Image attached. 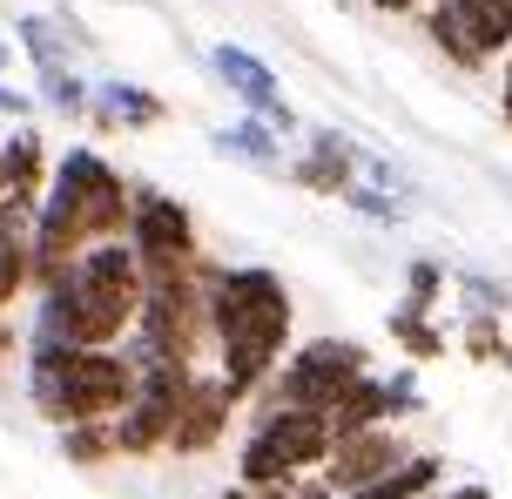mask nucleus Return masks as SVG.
Masks as SVG:
<instances>
[{"mask_svg": "<svg viewBox=\"0 0 512 499\" xmlns=\"http://www.w3.org/2000/svg\"><path fill=\"white\" fill-rule=\"evenodd\" d=\"M290 331H297V297L270 263L209 270V351L236 405H250L277 378V365L290 358Z\"/></svg>", "mask_w": 512, "mask_h": 499, "instance_id": "nucleus-1", "label": "nucleus"}, {"mask_svg": "<svg viewBox=\"0 0 512 499\" xmlns=\"http://www.w3.org/2000/svg\"><path fill=\"white\" fill-rule=\"evenodd\" d=\"M142 311V263L128 250V237L95 243L68 263V277H54L48 290H34V324L27 344L48 351H122Z\"/></svg>", "mask_w": 512, "mask_h": 499, "instance_id": "nucleus-2", "label": "nucleus"}, {"mask_svg": "<svg viewBox=\"0 0 512 499\" xmlns=\"http://www.w3.org/2000/svg\"><path fill=\"white\" fill-rule=\"evenodd\" d=\"M128 203H135V183L102 156V149H61L48 176V196L34 210V290H48L54 277H68V263L95 243L128 237Z\"/></svg>", "mask_w": 512, "mask_h": 499, "instance_id": "nucleus-3", "label": "nucleus"}, {"mask_svg": "<svg viewBox=\"0 0 512 499\" xmlns=\"http://www.w3.org/2000/svg\"><path fill=\"white\" fill-rule=\"evenodd\" d=\"M27 365V405L61 432V425H108L135 398V365L122 351H48L21 344Z\"/></svg>", "mask_w": 512, "mask_h": 499, "instance_id": "nucleus-4", "label": "nucleus"}, {"mask_svg": "<svg viewBox=\"0 0 512 499\" xmlns=\"http://www.w3.org/2000/svg\"><path fill=\"white\" fill-rule=\"evenodd\" d=\"M209 270H216V257L189 263V270H169V277H142V311H135V331L122 338L128 365H149V358L203 365V351H209Z\"/></svg>", "mask_w": 512, "mask_h": 499, "instance_id": "nucleus-5", "label": "nucleus"}, {"mask_svg": "<svg viewBox=\"0 0 512 499\" xmlns=\"http://www.w3.org/2000/svg\"><path fill=\"white\" fill-rule=\"evenodd\" d=\"M331 419L324 412H290V405H256L250 439L236 452V486H290V479L324 473L331 459Z\"/></svg>", "mask_w": 512, "mask_h": 499, "instance_id": "nucleus-6", "label": "nucleus"}, {"mask_svg": "<svg viewBox=\"0 0 512 499\" xmlns=\"http://www.w3.org/2000/svg\"><path fill=\"white\" fill-rule=\"evenodd\" d=\"M364 378H371V351L358 338H310V344H290V358L256 392V405H290V412H324L331 419Z\"/></svg>", "mask_w": 512, "mask_h": 499, "instance_id": "nucleus-7", "label": "nucleus"}, {"mask_svg": "<svg viewBox=\"0 0 512 499\" xmlns=\"http://www.w3.org/2000/svg\"><path fill=\"white\" fill-rule=\"evenodd\" d=\"M128 250H135V263H142V277H169V270L203 263L196 210H189L182 196H169V189L135 183V203H128Z\"/></svg>", "mask_w": 512, "mask_h": 499, "instance_id": "nucleus-8", "label": "nucleus"}, {"mask_svg": "<svg viewBox=\"0 0 512 499\" xmlns=\"http://www.w3.org/2000/svg\"><path fill=\"white\" fill-rule=\"evenodd\" d=\"M425 34H432V48L452 68L479 75L486 61L512 54V0H432L425 7Z\"/></svg>", "mask_w": 512, "mask_h": 499, "instance_id": "nucleus-9", "label": "nucleus"}, {"mask_svg": "<svg viewBox=\"0 0 512 499\" xmlns=\"http://www.w3.org/2000/svg\"><path fill=\"white\" fill-rule=\"evenodd\" d=\"M209 75L223 81V88L250 108L256 122H270V135H297V108L283 102V81L270 75V61H263V54L236 48V41H216V48H209Z\"/></svg>", "mask_w": 512, "mask_h": 499, "instance_id": "nucleus-10", "label": "nucleus"}, {"mask_svg": "<svg viewBox=\"0 0 512 499\" xmlns=\"http://www.w3.org/2000/svg\"><path fill=\"white\" fill-rule=\"evenodd\" d=\"M411 452H418V446H411L398 425H371V432H351V439H337L317 479H324V486L344 499V493H364V486H378L384 473H398Z\"/></svg>", "mask_w": 512, "mask_h": 499, "instance_id": "nucleus-11", "label": "nucleus"}, {"mask_svg": "<svg viewBox=\"0 0 512 499\" xmlns=\"http://www.w3.org/2000/svg\"><path fill=\"white\" fill-rule=\"evenodd\" d=\"M236 419V398L223 378H209V371H196V385L182 392L176 405V425H169V452L176 459H203V452L223 446V432H230Z\"/></svg>", "mask_w": 512, "mask_h": 499, "instance_id": "nucleus-12", "label": "nucleus"}, {"mask_svg": "<svg viewBox=\"0 0 512 499\" xmlns=\"http://www.w3.org/2000/svg\"><path fill=\"white\" fill-rule=\"evenodd\" d=\"M88 122H95V135H142V129H162L169 122V102L155 95V88H142V81H122L108 75L95 81V95H88Z\"/></svg>", "mask_w": 512, "mask_h": 499, "instance_id": "nucleus-13", "label": "nucleus"}, {"mask_svg": "<svg viewBox=\"0 0 512 499\" xmlns=\"http://www.w3.org/2000/svg\"><path fill=\"white\" fill-rule=\"evenodd\" d=\"M290 183L310 196H344L358 183V142L344 129H310V149L290 162Z\"/></svg>", "mask_w": 512, "mask_h": 499, "instance_id": "nucleus-14", "label": "nucleus"}, {"mask_svg": "<svg viewBox=\"0 0 512 499\" xmlns=\"http://www.w3.org/2000/svg\"><path fill=\"white\" fill-rule=\"evenodd\" d=\"M48 176H54V156H48V142H41V129H27V122H21V129L0 135V189H7L14 203L41 210Z\"/></svg>", "mask_w": 512, "mask_h": 499, "instance_id": "nucleus-15", "label": "nucleus"}, {"mask_svg": "<svg viewBox=\"0 0 512 499\" xmlns=\"http://www.w3.org/2000/svg\"><path fill=\"white\" fill-rule=\"evenodd\" d=\"M14 48L34 61V75H68L75 68V41H68V27L54 14H21L14 21Z\"/></svg>", "mask_w": 512, "mask_h": 499, "instance_id": "nucleus-16", "label": "nucleus"}, {"mask_svg": "<svg viewBox=\"0 0 512 499\" xmlns=\"http://www.w3.org/2000/svg\"><path fill=\"white\" fill-rule=\"evenodd\" d=\"M209 149L230 162H250V169H283V135H270V122H256V115H236L230 129H216Z\"/></svg>", "mask_w": 512, "mask_h": 499, "instance_id": "nucleus-17", "label": "nucleus"}, {"mask_svg": "<svg viewBox=\"0 0 512 499\" xmlns=\"http://www.w3.org/2000/svg\"><path fill=\"white\" fill-rule=\"evenodd\" d=\"M445 486V459L438 452H411L398 473H384L378 486H364V493H344V499H425Z\"/></svg>", "mask_w": 512, "mask_h": 499, "instance_id": "nucleus-18", "label": "nucleus"}, {"mask_svg": "<svg viewBox=\"0 0 512 499\" xmlns=\"http://www.w3.org/2000/svg\"><path fill=\"white\" fill-rule=\"evenodd\" d=\"M459 351L472 358V365H499V371H512V338H506V324H499V317H486V311H465V324H459Z\"/></svg>", "mask_w": 512, "mask_h": 499, "instance_id": "nucleus-19", "label": "nucleus"}, {"mask_svg": "<svg viewBox=\"0 0 512 499\" xmlns=\"http://www.w3.org/2000/svg\"><path fill=\"white\" fill-rule=\"evenodd\" d=\"M391 338L405 344L411 365H432V358H445V324H432L425 311H405V304H391Z\"/></svg>", "mask_w": 512, "mask_h": 499, "instance_id": "nucleus-20", "label": "nucleus"}, {"mask_svg": "<svg viewBox=\"0 0 512 499\" xmlns=\"http://www.w3.org/2000/svg\"><path fill=\"white\" fill-rule=\"evenodd\" d=\"M54 452H61L68 466H81V473H95V466L115 459V432H108V425H61V432H54Z\"/></svg>", "mask_w": 512, "mask_h": 499, "instance_id": "nucleus-21", "label": "nucleus"}, {"mask_svg": "<svg viewBox=\"0 0 512 499\" xmlns=\"http://www.w3.org/2000/svg\"><path fill=\"white\" fill-rule=\"evenodd\" d=\"M88 95H95V88H88L75 68H68V75H34V102L54 108L61 122H88Z\"/></svg>", "mask_w": 512, "mask_h": 499, "instance_id": "nucleus-22", "label": "nucleus"}, {"mask_svg": "<svg viewBox=\"0 0 512 499\" xmlns=\"http://www.w3.org/2000/svg\"><path fill=\"white\" fill-rule=\"evenodd\" d=\"M438 304H445V263L411 257L405 263V311H425V317H432Z\"/></svg>", "mask_w": 512, "mask_h": 499, "instance_id": "nucleus-23", "label": "nucleus"}, {"mask_svg": "<svg viewBox=\"0 0 512 499\" xmlns=\"http://www.w3.org/2000/svg\"><path fill=\"white\" fill-rule=\"evenodd\" d=\"M337 203H351L364 223H378V230H398L405 223V196H391V189H371V183H351Z\"/></svg>", "mask_w": 512, "mask_h": 499, "instance_id": "nucleus-24", "label": "nucleus"}, {"mask_svg": "<svg viewBox=\"0 0 512 499\" xmlns=\"http://www.w3.org/2000/svg\"><path fill=\"white\" fill-rule=\"evenodd\" d=\"M223 499H337V493L310 473V479H290V486H230Z\"/></svg>", "mask_w": 512, "mask_h": 499, "instance_id": "nucleus-25", "label": "nucleus"}, {"mask_svg": "<svg viewBox=\"0 0 512 499\" xmlns=\"http://www.w3.org/2000/svg\"><path fill=\"white\" fill-rule=\"evenodd\" d=\"M34 95H27V88H14V81H0V122H14V129H21V122H34Z\"/></svg>", "mask_w": 512, "mask_h": 499, "instance_id": "nucleus-26", "label": "nucleus"}, {"mask_svg": "<svg viewBox=\"0 0 512 499\" xmlns=\"http://www.w3.org/2000/svg\"><path fill=\"white\" fill-rule=\"evenodd\" d=\"M27 344V324H14V317H0V365H14Z\"/></svg>", "mask_w": 512, "mask_h": 499, "instance_id": "nucleus-27", "label": "nucleus"}, {"mask_svg": "<svg viewBox=\"0 0 512 499\" xmlns=\"http://www.w3.org/2000/svg\"><path fill=\"white\" fill-rule=\"evenodd\" d=\"M438 499H492V486H438Z\"/></svg>", "mask_w": 512, "mask_h": 499, "instance_id": "nucleus-28", "label": "nucleus"}, {"mask_svg": "<svg viewBox=\"0 0 512 499\" xmlns=\"http://www.w3.org/2000/svg\"><path fill=\"white\" fill-rule=\"evenodd\" d=\"M499 108H506V122H512V54H506V81H499Z\"/></svg>", "mask_w": 512, "mask_h": 499, "instance_id": "nucleus-29", "label": "nucleus"}, {"mask_svg": "<svg viewBox=\"0 0 512 499\" xmlns=\"http://www.w3.org/2000/svg\"><path fill=\"white\" fill-rule=\"evenodd\" d=\"M384 14H411V7H432V0H378Z\"/></svg>", "mask_w": 512, "mask_h": 499, "instance_id": "nucleus-30", "label": "nucleus"}, {"mask_svg": "<svg viewBox=\"0 0 512 499\" xmlns=\"http://www.w3.org/2000/svg\"><path fill=\"white\" fill-rule=\"evenodd\" d=\"M0 68H14V41L7 34H0Z\"/></svg>", "mask_w": 512, "mask_h": 499, "instance_id": "nucleus-31", "label": "nucleus"}]
</instances>
